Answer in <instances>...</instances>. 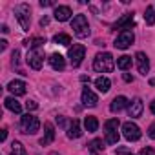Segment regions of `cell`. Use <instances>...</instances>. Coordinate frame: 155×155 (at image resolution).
Listing matches in <instances>:
<instances>
[{
	"label": "cell",
	"instance_id": "20",
	"mask_svg": "<svg viewBox=\"0 0 155 155\" xmlns=\"http://www.w3.org/2000/svg\"><path fill=\"white\" fill-rule=\"evenodd\" d=\"M4 104H6V108H8L9 111H13V113H17V115L22 113V106H20V102H18L15 97H8V99L4 101Z\"/></svg>",
	"mask_w": 155,
	"mask_h": 155
},
{
	"label": "cell",
	"instance_id": "40",
	"mask_svg": "<svg viewBox=\"0 0 155 155\" xmlns=\"http://www.w3.org/2000/svg\"><path fill=\"white\" fill-rule=\"evenodd\" d=\"M81 81H82V82H90V77L84 75V77H81Z\"/></svg>",
	"mask_w": 155,
	"mask_h": 155
},
{
	"label": "cell",
	"instance_id": "10",
	"mask_svg": "<svg viewBox=\"0 0 155 155\" xmlns=\"http://www.w3.org/2000/svg\"><path fill=\"white\" fill-rule=\"evenodd\" d=\"M28 64H29V68H33V69H40L42 68V64H44V57H42V53L38 51V49H31L29 53H28Z\"/></svg>",
	"mask_w": 155,
	"mask_h": 155
},
{
	"label": "cell",
	"instance_id": "18",
	"mask_svg": "<svg viewBox=\"0 0 155 155\" xmlns=\"http://www.w3.org/2000/svg\"><path fill=\"white\" fill-rule=\"evenodd\" d=\"M49 64H51V68L57 69V71H62V69L66 68V60H64V57H62L60 53H53V55L49 57Z\"/></svg>",
	"mask_w": 155,
	"mask_h": 155
},
{
	"label": "cell",
	"instance_id": "32",
	"mask_svg": "<svg viewBox=\"0 0 155 155\" xmlns=\"http://www.w3.org/2000/svg\"><path fill=\"white\" fill-rule=\"evenodd\" d=\"M140 155H153V148H142Z\"/></svg>",
	"mask_w": 155,
	"mask_h": 155
},
{
	"label": "cell",
	"instance_id": "35",
	"mask_svg": "<svg viewBox=\"0 0 155 155\" xmlns=\"http://www.w3.org/2000/svg\"><path fill=\"white\" fill-rule=\"evenodd\" d=\"M122 79H124L126 82H131V81H133V77H131L130 73H124V75H122Z\"/></svg>",
	"mask_w": 155,
	"mask_h": 155
},
{
	"label": "cell",
	"instance_id": "12",
	"mask_svg": "<svg viewBox=\"0 0 155 155\" xmlns=\"http://www.w3.org/2000/svg\"><path fill=\"white\" fill-rule=\"evenodd\" d=\"M142 110H144V106H142V101H140V99H133V101L128 104V115H130L131 119H139V117L142 115Z\"/></svg>",
	"mask_w": 155,
	"mask_h": 155
},
{
	"label": "cell",
	"instance_id": "25",
	"mask_svg": "<svg viewBox=\"0 0 155 155\" xmlns=\"http://www.w3.org/2000/svg\"><path fill=\"white\" fill-rule=\"evenodd\" d=\"M11 155H28V151H26V148L18 140H13V144H11Z\"/></svg>",
	"mask_w": 155,
	"mask_h": 155
},
{
	"label": "cell",
	"instance_id": "31",
	"mask_svg": "<svg viewBox=\"0 0 155 155\" xmlns=\"http://www.w3.org/2000/svg\"><path fill=\"white\" fill-rule=\"evenodd\" d=\"M148 137H150V139H155V124H151V126L148 128Z\"/></svg>",
	"mask_w": 155,
	"mask_h": 155
},
{
	"label": "cell",
	"instance_id": "15",
	"mask_svg": "<svg viewBox=\"0 0 155 155\" xmlns=\"http://www.w3.org/2000/svg\"><path fill=\"white\" fill-rule=\"evenodd\" d=\"M26 82H22V81H11L9 84H8V90L15 95V97H20V95H24L26 93Z\"/></svg>",
	"mask_w": 155,
	"mask_h": 155
},
{
	"label": "cell",
	"instance_id": "14",
	"mask_svg": "<svg viewBox=\"0 0 155 155\" xmlns=\"http://www.w3.org/2000/svg\"><path fill=\"white\" fill-rule=\"evenodd\" d=\"M97 102H99V97H97L90 88H84V90H82V104L93 108V106H97Z\"/></svg>",
	"mask_w": 155,
	"mask_h": 155
},
{
	"label": "cell",
	"instance_id": "1",
	"mask_svg": "<svg viewBox=\"0 0 155 155\" xmlns=\"http://www.w3.org/2000/svg\"><path fill=\"white\" fill-rule=\"evenodd\" d=\"M115 68V60H113V55L111 53H99L93 60V69L99 71V73H111Z\"/></svg>",
	"mask_w": 155,
	"mask_h": 155
},
{
	"label": "cell",
	"instance_id": "37",
	"mask_svg": "<svg viewBox=\"0 0 155 155\" xmlns=\"http://www.w3.org/2000/svg\"><path fill=\"white\" fill-rule=\"evenodd\" d=\"M6 48H8V42H6V40H0V49H2V51H4Z\"/></svg>",
	"mask_w": 155,
	"mask_h": 155
},
{
	"label": "cell",
	"instance_id": "26",
	"mask_svg": "<svg viewBox=\"0 0 155 155\" xmlns=\"http://www.w3.org/2000/svg\"><path fill=\"white\" fill-rule=\"evenodd\" d=\"M88 148H90V151H102L104 150V142H102V139H93L90 144H88Z\"/></svg>",
	"mask_w": 155,
	"mask_h": 155
},
{
	"label": "cell",
	"instance_id": "16",
	"mask_svg": "<svg viewBox=\"0 0 155 155\" xmlns=\"http://www.w3.org/2000/svg\"><path fill=\"white\" fill-rule=\"evenodd\" d=\"M53 15H55V18L58 22H66V20L71 18V9L68 6H58V8H55V13Z\"/></svg>",
	"mask_w": 155,
	"mask_h": 155
},
{
	"label": "cell",
	"instance_id": "11",
	"mask_svg": "<svg viewBox=\"0 0 155 155\" xmlns=\"http://www.w3.org/2000/svg\"><path fill=\"white\" fill-rule=\"evenodd\" d=\"M135 62H137V69H139L140 75H146V73L150 71V60H148V55H146V53L139 51V53L135 55Z\"/></svg>",
	"mask_w": 155,
	"mask_h": 155
},
{
	"label": "cell",
	"instance_id": "19",
	"mask_svg": "<svg viewBox=\"0 0 155 155\" xmlns=\"http://www.w3.org/2000/svg\"><path fill=\"white\" fill-rule=\"evenodd\" d=\"M81 135H82L81 122H79V119H73V122H71L69 128H68V137H69V139H79Z\"/></svg>",
	"mask_w": 155,
	"mask_h": 155
},
{
	"label": "cell",
	"instance_id": "2",
	"mask_svg": "<svg viewBox=\"0 0 155 155\" xmlns=\"http://www.w3.org/2000/svg\"><path fill=\"white\" fill-rule=\"evenodd\" d=\"M15 17L18 20L20 28L24 31H29V28H31V9H29V6L28 4H18L15 8Z\"/></svg>",
	"mask_w": 155,
	"mask_h": 155
},
{
	"label": "cell",
	"instance_id": "41",
	"mask_svg": "<svg viewBox=\"0 0 155 155\" xmlns=\"http://www.w3.org/2000/svg\"><path fill=\"white\" fill-rule=\"evenodd\" d=\"M91 155H101V153H97V151H91Z\"/></svg>",
	"mask_w": 155,
	"mask_h": 155
},
{
	"label": "cell",
	"instance_id": "27",
	"mask_svg": "<svg viewBox=\"0 0 155 155\" xmlns=\"http://www.w3.org/2000/svg\"><path fill=\"white\" fill-rule=\"evenodd\" d=\"M144 20H146V24H148V26H153V24H155V9H153L151 6H148V8H146Z\"/></svg>",
	"mask_w": 155,
	"mask_h": 155
},
{
	"label": "cell",
	"instance_id": "36",
	"mask_svg": "<svg viewBox=\"0 0 155 155\" xmlns=\"http://www.w3.org/2000/svg\"><path fill=\"white\" fill-rule=\"evenodd\" d=\"M6 137H8V130L4 128V130H2V135H0V140L4 142V140H6Z\"/></svg>",
	"mask_w": 155,
	"mask_h": 155
},
{
	"label": "cell",
	"instance_id": "13",
	"mask_svg": "<svg viewBox=\"0 0 155 155\" xmlns=\"http://www.w3.org/2000/svg\"><path fill=\"white\" fill-rule=\"evenodd\" d=\"M44 131H46V135L40 139V144L48 146V144H51L55 140V126L51 122H44Z\"/></svg>",
	"mask_w": 155,
	"mask_h": 155
},
{
	"label": "cell",
	"instance_id": "24",
	"mask_svg": "<svg viewBox=\"0 0 155 155\" xmlns=\"http://www.w3.org/2000/svg\"><path fill=\"white\" fill-rule=\"evenodd\" d=\"M53 40H55L57 44H60V46H69V44H71V37L66 35V33H58V35H55Z\"/></svg>",
	"mask_w": 155,
	"mask_h": 155
},
{
	"label": "cell",
	"instance_id": "7",
	"mask_svg": "<svg viewBox=\"0 0 155 155\" xmlns=\"http://www.w3.org/2000/svg\"><path fill=\"white\" fill-rule=\"evenodd\" d=\"M133 40H135L133 31H122V33H119V35H117V38H115L113 46H115L117 49H128V48L133 44Z\"/></svg>",
	"mask_w": 155,
	"mask_h": 155
},
{
	"label": "cell",
	"instance_id": "38",
	"mask_svg": "<svg viewBox=\"0 0 155 155\" xmlns=\"http://www.w3.org/2000/svg\"><path fill=\"white\" fill-rule=\"evenodd\" d=\"M150 110H151V113L155 115V101H151V102H150Z\"/></svg>",
	"mask_w": 155,
	"mask_h": 155
},
{
	"label": "cell",
	"instance_id": "8",
	"mask_svg": "<svg viewBox=\"0 0 155 155\" xmlns=\"http://www.w3.org/2000/svg\"><path fill=\"white\" fill-rule=\"evenodd\" d=\"M122 135L128 139V140H139L140 139V128L135 124V122H124L122 124Z\"/></svg>",
	"mask_w": 155,
	"mask_h": 155
},
{
	"label": "cell",
	"instance_id": "34",
	"mask_svg": "<svg viewBox=\"0 0 155 155\" xmlns=\"http://www.w3.org/2000/svg\"><path fill=\"white\" fill-rule=\"evenodd\" d=\"M57 124L64 128V126H66V119H64V117H57Z\"/></svg>",
	"mask_w": 155,
	"mask_h": 155
},
{
	"label": "cell",
	"instance_id": "22",
	"mask_svg": "<svg viewBox=\"0 0 155 155\" xmlns=\"http://www.w3.org/2000/svg\"><path fill=\"white\" fill-rule=\"evenodd\" d=\"M117 68H119V69H122V71L130 69V68H131V57H128V55L119 57V58H117Z\"/></svg>",
	"mask_w": 155,
	"mask_h": 155
},
{
	"label": "cell",
	"instance_id": "42",
	"mask_svg": "<svg viewBox=\"0 0 155 155\" xmlns=\"http://www.w3.org/2000/svg\"><path fill=\"white\" fill-rule=\"evenodd\" d=\"M124 155H133V153H124Z\"/></svg>",
	"mask_w": 155,
	"mask_h": 155
},
{
	"label": "cell",
	"instance_id": "21",
	"mask_svg": "<svg viewBox=\"0 0 155 155\" xmlns=\"http://www.w3.org/2000/svg\"><path fill=\"white\" fill-rule=\"evenodd\" d=\"M110 86H111V81L108 79V77H99V79L95 81V88L101 93H108L110 91Z\"/></svg>",
	"mask_w": 155,
	"mask_h": 155
},
{
	"label": "cell",
	"instance_id": "3",
	"mask_svg": "<svg viewBox=\"0 0 155 155\" xmlns=\"http://www.w3.org/2000/svg\"><path fill=\"white\" fill-rule=\"evenodd\" d=\"M71 29L73 33L79 37V38H86L90 35V24H88V18L84 15H77L73 20H71Z\"/></svg>",
	"mask_w": 155,
	"mask_h": 155
},
{
	"label": "cell",
	"instance_id": "9",
	"mask_svg": "<svg viewBox=\"0 0 155 155\" xmlns=\"http://www.w3.org/2000/svg\"><path fill=\"white\" fill-rule=\"evenodd\" d=\"M135 26V20H133V13H126V15H122L117 22H115V26H113V29L117 31V29H120V33L122 31H131V28Z\"/></svg>",
	"mask_w": 155,
	"mask_h": 155
},
{
	"label": "cell",
	"instance_id": "30",
	"mask_svg": "<svg viewBox=\"0 0 155 155\" xmlns=\"http://www.w3.org/2000/svg\"><path fill=\"white\" fill-rule=\"evenodd\" d=\"M18 58H20V51L15 49L13 51V66H18Z\"/></svg>",
	"mask_w": 155,
	"mask_h": 155
},
{
	"label": "cell",
	"instance_id": "17",
	"mask_svg": "<svg viewBox=\"0 0 155 155\" xmlns=\"http://www.w3.org/2000/svg\"><path fill=\"white\" fill-rule=\"evenodd\" d=\"M128 104H130V102H128V99H126V97H122V95H119V97H115V99L111 101L110 110H111L113 113H119V111H120V110H124Z\"/></svg>",
	"mask_w": 155,
	"mask_h": 155
},
{
	"label": "cell",
	"instance_id": "39",
	"mask_svg": "<svg viewBox=\"0 0 155 155\" xmlns=\"http://www.w3.org/2000/svg\"><path fill=\"white\" fill-rule=\"evenodd\" d=\"M48 22H49V20H48V17H44V18L40 20V26H48Z\"/></svg>",
	"mask_w": 155,
	"mask_h": 155
},
{
	"label": "cell",
	"instance_id": "6",
	"mask_svg": "<svg viewBox=\"0 0 155 155\" xmlns=\"http://www.w3.org/2000/svg\"><path fill=\"white\" fill-rule=\"evenodd\" d=\"M84 55H86V48L82 44H73L69 48V62H71V66L73 68H79L82 64Z\"/></svg>",
	"mask_w": 155,
	"mask_h": 155
},
{
	"label": "cell",
	"instance_id": "4",
	"mask_svg": "<svg viewBox=\"0 0 155 155\" xmlns=\"http://www.w3.org/2000/svg\"><path fill=\"white\" fill-rule=\"evenodd\" d=\"M20 128H22L24 133L35 135V133L38 131V128H40V120H38L35 115L26 113V115H22V119H20Z\"/></svg>",
	"mask_w": 155,
	"mask_h": 155
},
{
	"label": "cell",
	"instance_id": "28",
	"mask_svg": "<svg viewBox=\"0 0 155 155\" xmlns=\"http://www.w3.org/2000/svg\"><path fill=\"white\" fill-rule=\"evenodd\" d=\"M28 48H31V49H35V48H40L42 44H46V38H40V37H35V38H31V40H26L24 42Z\"/></svg>",
	"mask_w": 155,
	"mask_h": 155
},
{
	"label": "cell",
	"instance_id": "23",
	"mask_svg": "<svg viewBox=\"0 0 155 155\" xmlns=\"http://www.w3.org/2000/svg\"><path fill=\"white\" fill-rule=\"evenodd\" d=\"M84 126H86L88 131H97V128H99L97 117H86V119H84Z\"/></svg>",
	"mask_w": 155,
	"mask_h": 155
},
{
	"label": "cell",
	"instance_id": "5",
	"mask_svg": "<svg viewBox=\"0 0 155 155\" xmlns=\"http://www.w3.org/2000/svg\"><path fill=\"white\" fill-rule=\"evenodd\" d=\"M119 119H110L104 122V131H106V142L108 144H117L119 142Z\"/></svg>",
	"mask_w": 155,
	"mask_h": 155
},
{
	"label": "cell",
	"instance_id": "29",
	"mask_svg": "<svg viewBox=\"0 0 155 155\" xmlns=\"http://www.w3.org/2000/svg\"><path fill=\"white\" fill-rule=\"evenodd\" d=\"M26 108H28V111H33V110L38 108V104H37L35 101H28V102H26Z\"/></svg>",
	"mask_w": 155,
	"mask_h": 155
},
{
	"label": "cell",
	"instance_id": "33",
	"mask_svg": "<svg viewBox=\"0 0 155 155\" xmlns=\"http://www.w3.org/2000/svg\"><path fill=\"white\" fill-rule=\"evenodd\" d=\"M40 6L42 8H48V6H53V2H51V0H40Z\"/></svg>",
	"mask_w": 155,
	"mask_h": 155
}]
</instances>
